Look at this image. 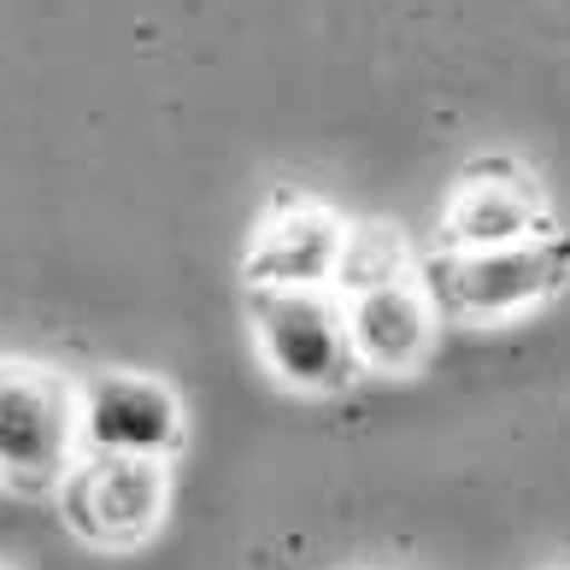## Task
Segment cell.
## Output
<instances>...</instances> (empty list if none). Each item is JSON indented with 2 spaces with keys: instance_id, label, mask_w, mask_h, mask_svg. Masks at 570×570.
<instances>
[{
  "instance_id": "obj_5",
  "label": "cell",
  "mask_w": 570,
  "mask_h": 570,
  "mask_svg": "<svg viewBox=\"0 0 570 570\" xmlns=\"http://www.w3.org/2000/svg\"><path fill=\"white\" fill-rule=\"evenodd\" d=\"M82 400V453L171 459L183 448V400L159 376L100 371L77 389Z\"/></svg>"
},
{
  "instance_id": "obj_9",
  "label": "cell",
  "mask_w": 570,
  "mask_h": 570,
  "mask_svg": "<svg viewBox=\"0 0 570 570\" xmlns=\"http://www.w3.org/2000/svg\"><path fill=\"white\" fill-rule=\"evenodd\" d=\"M406 236H400L394 224H347V247H342V271H335V283L347 294L358 288H376V283H394L406 277Z\"/></svg>"
},
{
  "instance_id": "obj_2",
  "label": "cell",
  "mask_w": 570,
  "mask_h": 570,
  "mask_svg": "<svg viewBox=\"0 0 570 570\" xmlns=\"http://www.w3.org/2000/svg\"><path fill=\"white\" fill-rule=\"evenodd\" d=\"M247 318H253V342H259L265 371L283 389L335 394L365 371L353 353L347 301H335L330 288H253Z\"/></svg>"
},
{
  "instance_id": "obj_3",
  "label": "cell",
  "mask_w": 570,
  "mask_h": 570,
  "mask_svg": "<svg viewBox=\"0 0 570 570\" xmlns=\"http://www.w3.org/2000/svg\"><path fill=\"white\" fill-rule=\"evenodd\" d=\"M82 448V400L41 365L0 358V489H66Z\"/></svg>"
},
{
  "instance_id": "obj_4",
  "label": "cell",
  "mask_w": 570,
  "mask_h": 570,
  "mask_svg": "<svg viewBox=\"0 0 570 570\" xmlns=\"http://www.w3.org/2000/svg\"><path fill=\"white\" fill-rule=\"evenodd\" d=\"M171 476L165 459H130V453H89L66 476V523L95 547H136L159 530Z\"/></svg>"
},
{
  "instance_id": "obj_6",
  "label": "cell",
  "mask_w": 570,
  "mask_h": 570,
  "mask_svg": "<svg viewBox=\"0 0 570 570\" xmlns=\"http://www.w3.org/2000/svg\"><path fill=\"white\" fill-rule=\"evenodd\" d=\"M535 236H553V213L535 177H523L518 165L482 159L453 183L441 213V247H512Z\"/></svg>"
},
{
  "instance_id": "obj_1",
  "label": "cell",
  "mask_w": 570,
  "mask_h": 570,
  "mask_svg": "<svg viewBox=\"0 0 570 570\" xmlns=\"http://www.w3.org/2000/svg\"><path fill=\"white\" fill-rule=\"evenodd\" d=\"M570 283V236H535L512 247H441L424 265L430 301L464 324L518 318Z\"/></svg>"
},
{
  "instance_id": "obj_7",
  "label": "cell",
  "mask_w": 570,
  "mask_h": 570,
  "mask_svg": "<svg viewBox=\"0 0 570 570\" xmlns=\"http://www.w3.org/2000/svg\"><path fill=\"white\" fill-rule=\"evenodd\" d=\"M342 247H347V224L330 206L288 200L259 224L242 277L247 288H330L335 271H342Z\"/></svg>"
},
{
  "instance_id": "obj_8",
  "label": "cell",
  "mask_w": 570,
  "mask_h": 570,
  "mask_svg": "<svg viewBox=\"0 0 570 570\" xmlns=\"http://www.w3.org/2000/svg\"><path fill=\"white\" fill-rule=\"evenodd\" d=\"M435 312L441 306L430 301V288L412 277L347 294V330L358 365L376 376H412L435 347Z\"/></svg>"
}]
</instances>
